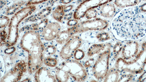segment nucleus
I'll use <instances>...</instances> for the list:
<instances>
[{
    "mask_svg": "<svg viewBox=\"0 0 146 82\" xmlns=\"http://www.w3.org/2000/svg\"></svg>",
    "mask_w": 146,
    "mask_h": 82,
    "instance_id": "nucleus-41",
    "label": "nucleus"
},
{
    "mask_svg": "<svg viewBox=\"0 0 146 82\" xmlns=\"http://www.w3.org/2000/svg\"><path fill=\"white\" fill-rule=\"evenodd\" d=\"M15 50V48L14 47H12L6 49L5 51V52L6 54H10L13 53Z\"/></svg>",
    "mask_w": 146,
    "mask_h": 82,
    "instance_id": "nucleus-35",
    "label": "nucleus"
},
{
    "mask_svg": "<svg viewBox=\"0 0 146 82\" xmlns=\"http://www.w3.org/2000/svg\"><path fill=\"white\" fill-rule=\"evenodd\" d=\"M61 29V26L59 23L56 22L50 23L43 30L42 36L45 41H51L56 38Z\"/></svg>",
    "mask_w": 146,
    "mask_h": 82,
    "instance_id": "nucleus-12",
    "label": "nucleus"
},
{
    "mask_svg": "<svg viewBox=\"0 0 146 82\" xmlns=\"http://www.w3.org/2000/svg\"><path fill=\"white\" fill-rule=\"evenodd\" d=\"M121 73L115 67L109 69L103 81L104 82H118Z\"/></svg>",
    "mask_w": 146,
    "mask_h": 82,
    "instance_id": "nucleus-17",
    "label": "nucleus"
},
{
    "mask_svg": "<svg viewBox=\"0 0 146 82\" xmlns=\"http://www.w3.org/2000/svg\"><path fill=\"white\" fill-rule=\"evenodd\" d=\"M85 53L83 50L80 49H78L76 51L74 54V59L77 61H80L84 58Z\"/></svg>",
    "mask_w": 146,
    "mask_h": 82,
    "instance_id": "nucleus-29",
    "label": "nucleus"
},
{
    "mask_svg": "<svg viewBox=\"0 0 146 82\" xmlns=\"http://www.w3.org/2000/svg\"><path fill=\"white\" fill-rule=\"evenodd\" d=\"M98 11L96 8L91 9L88 10L86 13L85 17L88 20L93 19L97 17Z\"/></svg>",
    "mask_w": 146,
    "mask_h": 82,
    "instance_id": "nucleus-26",
    "label": "nucleus"
},
{
    "mask_svg": "<svg viewBox=\"0 0 146 82\" xmlns=\"http://www.w3.org/2000/svg\"><path fill=\"white\" fill-rule=\"evenodd\" d=\"M91 63L89 61H87L84 64V66L86 68H88L91 67Z\"/></svg>",
    "mask_w": 146,
    "mask_h": 82,
    "instance_id": "nucleus-36",
    "label": "nucleus"
},
{
    "mask_svg": "<svg viewBox=\"0 0 146 82\" xmlns=\"http://www.w3.org/2000/svg\"><path fill=\"white\" fill-rule=\"evenodd\" d=\"M27 65L23 60L18 62L13 68L1 79V82L20 81L23 74L27 71Z\"/></svg>",
    "mask_w": 146,
    "mask_h": 82,
    "instance_id": "nucleus-9",
    "label": "nucleus"
},
{
    "mask_svg": "<svg viewBox=\"0 0 146 82\" xmlns=\"http://www.w3.org/2000/svg\"><path fill=\"white\" fill-rule=\"evenodd\" d=\"M141 46L136 40L127 41L123 44L121 53V57L126 61L133 59L140 51Z\"/></svg>",
    "mask_w": 146,
    "mask_h": 82,
    "instance_id": "nucleus-10",
    "label": "nucleus"
},
{
    "mask_svg": "<svg viewBox=\"0 0 146 82\" xmlns=\"http://www.w3.org/2000/svg\"><path fill=\"white\" fill-rule=\"evenodd\" d=\"M123 45V44L121 41L117 42L115 44L112 50L113 59L116 60L118 58L122 51Z\"/></svg>",
    "mask_w": 146,
    "mask_h": 82,
    "instance_id": "nucleus-20",
    "label": "nucleus"
},
{
    "mask_svg": "<svg viewBox=\"0 0 146 82\" xmlns=\"http://www.w3.org/2000/svg\"><path fill=\"white\" fill-rule=\"evenodd\" d=\"M73 1L74 0H61V2L64 4H67Z\"/></svg>",
    "mask_w": 146,
    "mask_h": 82,
    "instance_id": "nucleus-38",
    "label": "nucleus"
},
{
    "mask_svg": "<svg viewBox=\"0 0 146 82\" xmlns=\"http://www.w3.org/2000/svg\"><path fill=\"white\" fill-rule=\"evenodd\" d=\"M146 80V70L139 77L138 79V81L139 82H144Z\"/></svg>",
    "mask_w": 146,
    "mask_h": 82,
    "instance_id": "nucleus-33",
    "label": "nucleus"
},
{
    "mask_svg": "<svg viewBox=\"0 0 146 82\" xmlns=\"http://www.w3.org/2000/svg\"><path fill=\"white\" fill-rule=\"evenodd\" d=\"M48 0H29L27 3V6H32L36 5L42 3L46 2Z\"/></svg>",
    "mask_w": 146,
    "mask_h": 82,
    "instance_id": "nucleus-32",
    "label": "nucleus"
},
{
    "mask_svg": "<svg viewBox=\"0 0 146 82\" xmlns=\"http://www.w3.org/2000/svg\"><path fill=\"white\" fill-rule=\"evenodd\" d=\"M48 19H44L42 20L38 24L36 23V24H33L32 26L33 27V30L36 31L40 29L43 30L48 24Z\"/></svg>",
    "mask_w": 146,
    "mask_h": 82,
    "instance_id": "nucleus-27",
    "label": "nucleus"
},
{
    "mask_svg": "<svg viewBox=\"0 0 146 82\" xmlns=\"http://www.w3.org/2000/svg\"><path fill=\"white\" fill-rule=\"evenodd\" d=\"M25 3V1H22L14 3L7 9L6 14L7 15H11L14 14L15 11L24 5Z\"/></svg>",
    "mask_w": 146,
    "mask_h": 82,
    "instance_id": "nucleus-21",
    "label": "nucleus"
},
{
    "mask_svg": "<svg viewBox=\"0 0 146 82\" xmlns=\"http://www.w3.org/2000/svg\"><path fill=\"white\" fill-rule=\"evenodd\" d=\"M55 71L56 79L57 82H68L70 79V75L65 71L62 69L60 67H57L55 68Z\"/></svg>",
    "mask_w": 146,
    "mask_h": 82,
    "instance_id": "nucleus-18",
    "label": "nucleus"
},
{
    "mask_svg": "<svg viewBox=\"0 0 146 82\" xmlns=\"http://www.w3.org/2000/svg\"><path fill=\"white\" fill-rule=\"evenodd\" d=\"M110 46L99 54L92 66V73L98 81L104 80L109 69V62L111 55Z\"/></svg>",
    "mask_w": 146,
    "mask_h": 82,
    "instance_id": "nucleus-5",
    "label": "nucleus"
},
{
    "mask_svg": "<svg viewBox=\"0 0 146 82\" xmlns=\"http://www.w3.org/2000/svg\"><path fill=\"white\" fill-rule=\"evenodd\" d=\"M36 10V6L35 5L27 6L17 12L12 17L9 26L8 34L6 42L7 47L15 45L19 36L18 27L19 24Z\"/></svg>",
    "mask_w": 146,
    "mask_h": 82,
    "instance_id": "nucleus-4",
    "label": "nucleus"
},
{
    "mask_svg": "<svg viewBox=\"0 0 146 82\" xmlns=\"http://www.w3.org/2000/svg\"><path fill=\"white\" fill-rule=\"evenodd\" d=\"M99 12L100 15L103 17L111 19L115 14V7L114 4L108 3L99 7Z\"/></svg>",
    "mask_w": 146,
    "mask_h": 82,
    "instance_id": "nucleus-13",
    "label": "nucleus"
},
{
    "mask_svg": "<svg viewBox=\"0 0 146 82\" xmlns=\"http://www.w3.org/2000/svg\"><path fill=\"white\" fill-rule=\"evenodd\" d=\"M46 67H41L35 74V81L38 82H57L56 79L55 71Z\"/></svg>",
    "mask_w": 146,
    "mask_h": 82,
    "instance_id": "nucleus-11",
    "label": "nucleus"
},
{
    "mask_svg": "<svg viewBox=\"0 0 146 82\" xmlns=\"http://www.w3.org/2000/svg\"><path fill=\"white\" fill-rule=\"evenodd\" d=\"M109 24V22L105 19L96 18L81 22L71 27L75 35L90 31L104 30L107 28Z\"/></svg>",
    "mask_w": 146,
    "mask_h": 82,
    "instance_id": "nucleus-7",
    "label": "nucleus"
},
{
    "mask_svg": "<svg viewBox=\"0 0 146 82\" xmlns=\"http://www.w3.org/2000/svg\"><path fill=\"white\" fill-rule=\"evenodd\" d=\"M10 20V18L7 16L5 15L1 16L0 17V27L1 29L9 26Z\"/></svg>",
    "mask_w": 146,
    "mask_h": 82,
    "instance_id": "nucleus-28",
    "label": "nucleus"
},
{
    "mask_svg": "<svg viewBox=\"0 0 146 82\" xmlns=\"http://www.w3.org/2000/svg\"><path fill=\"white\" fill-rule=\"evenodd\" d=\"M143 0H114V4L119 8L133 7L139 4Z\"/></svg>",
    "mask_w": 146,
    "mask_h": 82,
    "instance_id": "nucleus-16",
    "label": "nucleus"
},
{
    "mask_svg": "<svg viewBox=\"0 0 146 82\" xmlns=\"http://www.w3.org/2000/svg\"><path fill=\"white\" fill-rule=\"evenodd\" d=\"M65 5H60L53 11L52 17L57 21L62 22L65 14Z\"/></svg>",
    "mask_w": 146,
    "mask_h": 82,
    "instance_id": "nucleus-19",
    "label": "nucleus"
},
{
    "mask_svg": "<svg viewBox=\"0 0 146 82\" xmlns=\"http://www.w3.org/2000/svg\"><path fill=\"white\" fill-rule=\"evenodd\" d=\"M8 34L7 32L4 30H1V46L3 44H6V39H7Z\"/></svg>",
    "mask_w": 146,
    "mask_h": 82,
    "instance_id": "nucleus-30",
    "label": "nucleus"
},
{
    "mask_svg": "<svg viewBox=\"0 0 146 82\" xmlns=\"http://www.w3.org/2000/svg\"><path fill=\"white\" fill-rule=\"evenodd\" d=\"M83 40L79 36L73 35L64 45L60 53V56L64 60L70 59L76 51L81 46Z\"/></svg>",
    "mask_w": 146,
    "mask_h": 82,
    "instance_id": "nucleus-8",
    "label": "nucleus"
},
{
    "mask_svg": "<svg viewBox=\"0 0 146 82\" xmlns=\"http://www.w3.org/2000/svg\"><path fill=\"white\" fill-rule=\"evenodd\" d=\"M140 10L143 12H146V3L140 6Z\"/></svg>",
    "mask_w": 146,
    "mask_h": 82,
    "instance_id": "nucleus-37",
    "label": "nucleus"
},
{
    "mask_svg": "<svg viewBox=\"0 0 146 82\" xmlns=\"http://www.w3.org/2000/svg\"><path fill=\"white\" fill-rule=\"evenodd\" d=\"M20 46L22 49L28 54L29 73H33L41 67L44 62L45 47L39 32L34 30L27 31L22 36Z\"/></svg>",
    "mask_w": 146,
    "mask_h": 82,
    "instance_id": "nucleus-2",
    "label": "nucleus"
},
{
    "mask_svg": "<svg viewBox=\"0 0 146 82\" xmlns=\"http://www.w3.org/2000/svg\"><path fill=\"white\" fill-rule=\"evenodd\" d=\"M135 75L129 73H121L118 82L132 81Z\"/></svg>",
    "mask_w": 146,
    "mask_h": 82,
    "instance_id": "nucleus-25",
    "label": "nucleus"
},
{
    "mask_svg": "<svg viewBox=\"0 0 146 82\" xmlns=\"http://www.w3.org/2000/svg\"><path fill=\"white\" fill-rule=\"evenodd\" d=\"M110 44H94L91 45L88 48L87 52V56L91 58L93 57L95 55L100 54L106 50L107 46Z\"/></svg>",
    "mask_w": 146,
    "mask_h": 82,
    "instance_id": "nucleus-15",
    "label": "nucleus"
},
{
    "mask_svg": "<svg viewBox=\"0 0 146 82\" xmlns=\"http://www.w3.org/2000/svg\"><path fill=\"white\" fill-rule=\"evenodd\" d=\"M74 35L71 27H70L65 30L60 31L56 38V41L57 43L60 45L65 44Z\"/></svg>",
    "mask_w": 146,
    "mask_h": 82,
    "instance_id": "nucleus-14",
    "label": "nucleus"
},
{
    "mask_svg": "<svg viewBox=\"0 0 146 82\" xmlns=\"http://www.w3.org/2000/svg\"><path fill=\"white\" fill-rule=\"evenodd\" d=\"M78 23V21L76 19H74V20H69L67 22L68 25L72 27L76 25Z\"/></svg>",
    "mask_w": 146,
    "mask_h": 82,
    "instance_id": "nucleus-34",
    "label": "nucleus"
},
{
    "mask_svg": "<svg viewBox=\"0 0 146 82\" xmlns=\"http://www.w3.org/2000/svg\"><path fill=\"white\" fill-rule=\"evenodd\" d=\"M146 65V41L141 44V49L136 57L130 61L125 60L122 57L116 60L114 67L120 73H129L136 75L145 71Z\"/></svg>",
    "mask_w": 146,
    "mask_h": 82,
    "instance_id": "nucleus-3",
    "label": "nucleus"
},
{
    "mask_svg": "<svg viewBox=\"0 0 146 82\" xmlns=\"http://www.w3.org/2000/svg\"><path fill=\"white\" fill-rule=\"evenodd\" d=\"M60 67L68 73L74 81L84 82L88 77L85 67L76 60H71L62 62Z\"/></svg>",
    "mask_w": 146,
    "mask_h": 82,
    "instance_id": "nucleus-6",
    "label": "nucleus"
},
{
    "mask_svg": "<svg viewBox=\"0 0 146 82\" xmlns=\"http://www.w3.org/2000/svg\"><path fill=\"white\" fill-rule=\"evenodd\" d=\"M73 8V6L72 5H70L68 6V7H66L65 8V11L66 12L67 11H70Z\"/></svg>",
    "mask_w": 146,
    "mask_h": 82,
    "instance_id": "nucleus-39",
    "label": "nucleus"
},
{
    "mask_svg": "<svg viewBox=\"0 0 146 82\" xmlns=\"http://www.w3.org/2000/svg\"><path fill=\"white\" fill-rule=\"evenodd\" d=\"M45 52L48 54L52 55L56 52V48L54 45H49L45 49Z\"/></svg>",
    "mask_w": 146,
    "mask_h": 82,
    "instance_id": "nucleus-31",
    "label": "nucleus"
},
{
    "mask_svg": "<svg viewBox=\"0 0 146 82\" xmlns=\"http://www.w3.org/2000/svg\"><path fill=\"white\" fill-rule=\"evenodd\" d=\"M144 1H145V2H146V0H144Z\"/></svg>",
    "mask_w": 146,
    "mask_h": 82,
    "instance_id": "nucleus-40",
    "label": "nucleus"
},
{
    "mask_svg": "<svg viewBox=\"0 0 146 82\" xmlns=\"http://www.w3.org/2000/svg\"><path fill=\"white\" fill-rule=\"evenodd\" d=\"M96 38L98 41L104 42L110 40L111 37L108 32H102L97 34L96 35Z\"/></svg>",
    "mask_w": 146,
    "mask_h": 82,
    "instance_id": "nucleus-24",
    "label": "nucleus"
},
{
    "mask_svg": "<svg viewBox=\"0 0 146 82\" xmlns=\"http://www.w3.org/2000/svg\"><path fill=\"white\" fill-rule=\"evenodd\" d=\"M51 10L52 8L50 7L46 8L38 14L36 15V17H35L34 19H35V20L43 19L44 18L46 17L49 14H50Z\"/></svg>",
    "mask_w": 146,
    "mask_h": 82,
    "instance_id": "nucleus-22",
    "label": "nucleus"
},
{
    "mask_svg": "<svg viewBox=\"0 0 146 82\" xmlns=\"http://www.w3.org/2000/svg\"><path fill=\"white\" fill-rule=\"evenodd\" d=\"M112 27L119 40H139L146 34V15L133 8L125 9L114 17Z\"/></svg>",
    "mask_w": 146,
    "mask_h": 82,
    "instance_id": "nucleus-1",
    "label": "nucleus"
},
{
    "mask_svg": "<svg viewBox=\"0 0 146 82\" xmlns=\"http://www.w3.org/2000/svg\"><path fill=\"white\" fill-rule=\"evenodd\" d=\"M44 62L46 65L49 67H56L57 64V59L51 56H48L44 58Z\"/></svg>",
    "mask_w": 146,
    "mask_h": 82,
    "instance_id": "nucleus-23",
    "label": "nucleus"
}]
</instances>
